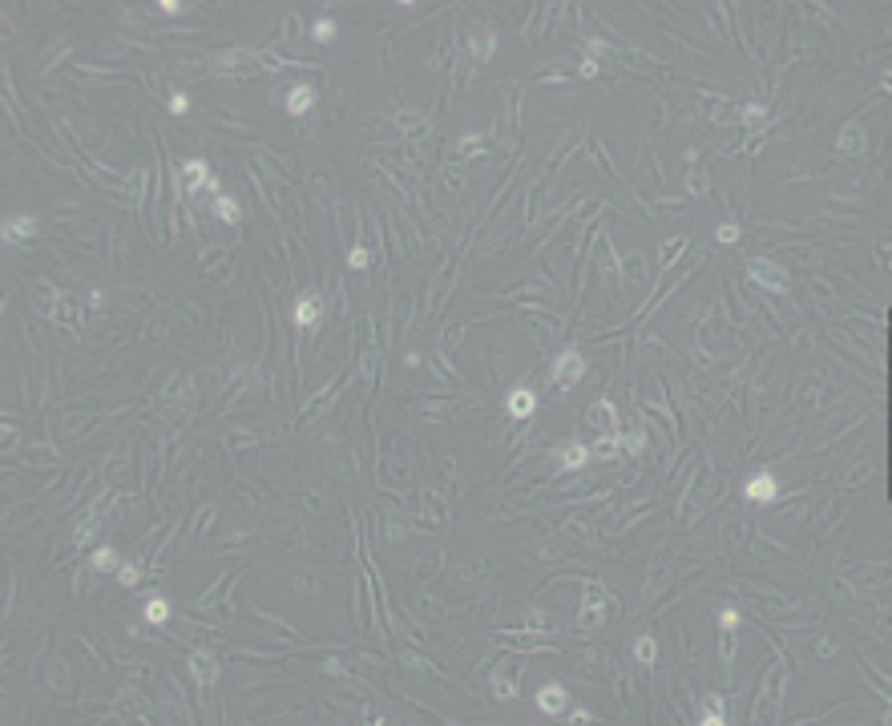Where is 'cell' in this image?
<instances>
[{
    "instance_id": "1",
    "label": "cell",
    "mask_w": 892,
    "mask_h": 726,
    "mask_svg": "<svg viewBox=\"0 0 892 726\" xmlns=\"http://www.w3.org/2000/svg\"><path fill=\"white\" fill-rule=\"evenodd\" d=\"M582 375H585V359L578 351H561L557 359H553V368H550V379L557 387H578Z\"/></svg>"
},
{
    "instance_id": "2",
    "label": "cell",
    "mask_w": 892,
    "mask_h": 726,
    "mask_svg": "<svg viewBox=\"0 0 892 726\" xmlns=\"http://www.w3.org/2000/svg\"><path fill=\"white\" fill-rule=\"evenodd\" d=\"M751 278H755V283H763V287H771L775 295H783V290H787V271H783V267H775V262H767V258H755V262H751Z\"/></svg>"
},
{
    "instance_id": "3",
    "label": "cell",
    "mask_w": 892,
    "mask_h": 726,
    "mask_svg": "<svg viewBox=\"0 0 892 726\" xmlns=\"http://www.w3.org/2000/svg\"><path fill=\"white\" fill-rule=\"evenodd\" d=\"M743 497L751 500V504H771V500L779 497V484H775V476H771V472H755V476L747 480Z\"/></svg>"
},
{
    "instance_id": "4",
    "label": "cell",
    "mask_w": 892,
    "mask_h": 726,
    "mask_svg": "<svg viewBox=\"0 0 892 726\" xmlns=\"http://www.w3.org/2000/svg\"><path fill=\"white\" fill-rule=\"evenodd\" d=\"M505 408H509V416H513V419H529L537 412V396L529 391V387H513V391H509V400H505Z\"/></svg>"
},
{
    "instance_id": "5",
    "label": "cell",
    "mask_w": 892,
    "mask_h": 726,
    "mask_svg": "<svg viewBox=\"0 0 892 726\" xmlns=\"http://www.w3.org/2000/svg\"><path fill=\"white\" fill-rule=\"evenodd\" d=\"M315 85H307V81H303V85H291V89H287V113H291V117H303V113L311 109V105H315Z\"/></svg>"
},
{
    "instance_id": "6",
    "label": "cell",
    "mask_w": 892,
    "mask_h": 726,
    "mask_svg": "<svg viewBox=\"0 0 892 726\" xmlns=\"http://www.w3.org/2000/svg\"><path fill=\"white\" fill-rule=\"evenodd\" d=\"M190 670H194L198 686H214V678H218V658L206 654V650H198V654H190Z\"/></svg>"
},
{
    "instance_id": "7",
    "label": "cell",
    "mask_w": 892,
    "mask_h": 726,
    "mask_svg": "<svg viewBox=\"0 0 892 726\" xmlns=\"http://www.w3.org/2000/svg\"><path fill=\"white\" fill-rule=\"evenodd\" d=\"M33 234H36V218H33V214H8V218H4V238H8V242L33 238Z\"/></svg>"
},
{
    "instance_id": "8",
    "label": "cell",
    "mask_w": 892,
    "mask_h": 726,
    "mask_svg": "<svg viewBox=\"0 0 892 726\" xmlns=\"http://www.w3.org/2000/svg\"><path fill=\"white\" fill-rule=\"evenodd\" d=\"M566 686H557V682H545L541 690H537V706L545 710V714H561L566 710Z\"/></svg>"
},
{
    "instance_id": "9",
    "label": "cell",
    "mask_w": 892,
    "mask_h": 726,
    "mask_svg": "<svg viewBox=\"0 0 892 726\" xmlns=\"http://www.w3.org/2000/svg\"><path fill=\"white\" fill-rule=\"evenodd\" d=\"M585 419H590V428H598V432H614L618 428V412L610 400H598L590 412H585Z\"/></svg>"
},
{
    "instance_id": "10",
    "label": "cell",
    "mask_w": 892,
    "mask_h": 726,
    "mask_svg": "<svg viewBox=\"0 0 892 726\" xmlns=\"http://www.w3.org/2000/svg\"><path fill=\"white\" fill-rule=\"evenodd\" d=\"M319 311H324V307H319V295L307 290V295L295 303V327H311V323H319Z\"/></svg>"
},
{
    "instance_id": "11",
    "label": "cell",
    "mask_w": 892,
    "mask_h": 726,
    "mask_svg": "<svg viewBox=\"0 0 892 726\" xmlns=\"http://www.w3.org/2000/svg\"><path fill=\"white\" fill-rule=\"evenodd\" d=\"M206 182H211V166H206L202 158H190L186 166H182V186H186V190H198V186H206Z\"/></svg>"
},
{
    "instance_id": "12",
    "label": "cell",
    "mask_w": 892,
    "mask_h": 726,
    "mask_svg": "<svg viewBox=\"0 0 892 726\" xmlns=\"http://www.w3.org/2000/svg\"><path fill=\"white\" fill-rule=\"evenodd\" d=\"M703 726H723L727 722V710H723V698L719 694H707L703 698V718H698Z\"/></svg>"
},
{
    "instance_id": "13",
    "label": "cell",
    "mask_w": 892,
    "mask_h": 726,
    "mask_svg": "<svg viewBox=\"0 0 892 726\" xmlns=\"http://www.w3.org/2000/svg\"><path fill=\"white\" fill-rule=\"evenodd\" d=\"M214 218H218V222H227V226H239V218H243V210H239V202H234V198H222V194H218V198H214Z\"/></svg>"
},
{
    "instance_id": "14",
    "label": "cell",
    "mask_w": 892,
    "mask_h": 726,
    "mask_svg": "<svg viewBox=\"0 0 892 726\" xmlns=\"http://www.w3.org/2000/svg\"><path fill=\"white\" fill-rule=\"evenodd\" d=\"M585 460H590V448L585 444H569L561 452V472H578V468H585Z\"/></svg>"
},
{
    "instance_id": "15",
    "label": "cell",
    "mask_w": 892,
    "mask_h": 726,
    "mask_svg": "<svg viewBox=\"0 0 892 726\" xmlns=\"http://www.w3.org/2000/svg\"><path fill=\"white\" fill-rule=\"evenodd\" d=\"M146 621L149 626H166L170 621V601L166 597H149L146 601Z\"/></svg>"
},
{
    "instance_id": "16",
    "label": "cell",
    "mask_w": 892,
    "mask_h": 726,
    "mask_svg": "<svg viewBox=\"0 0 892 726\" xmlns=\"http://www.w3.org/2000/svg\"><path fill=\"white\" fill-rule=\"evenodd\" d=\"M93 569H101V573H117V569H121V557H117V549L101 545L98 553H93Z\"/></svg>"
},
{
    "instance_id": "17",
    "label": "cell",
    "mask_w": 892,
    "mask_h": 726,
    "mask_svg": "<svg viewBox=\"0 0 892 726\" xmlns=\"http://www.w3.org/2000/svg\"><path fill=\"white\" fill-rule=\"evenodd\" d=\"M634 658L642 661V666H654V658H658V645H654V638H638V642H634Z\"/></svg>"
},
{
    "instance_id": "18",
    "label": "cell",
    "mask_w": 892,
    "mask_h": 726,
    "mask_svg": "<svg viewBox=\"0 0 892 726\" xmlns=\"http://www.w3.org/2000/svg\"><path fill=\"white\" fill-rule=\"evenodd\" d=\"M368 262H372L368 246H352V250H347V267H352V271H368Z\"/></svg>"
},
{
    "instance_id": "19",
    "label": "cell",
    "mask_w": 892,
    "mask_h": 726,
    "mask_svg": "<svg viewBox=\"0 0 892 726\" xmlns=\"http://www.w3.org/2000/svg\"><path fill=\"white\" fill-rule=\"evenodd\" d=\"M472 53H477L481 61H488V57H493V32H485V36L477 32V41H472Z\"/></svg>"
},
{
    "instance_id": "20",
    "label": "cell",
    "mask_w": 892,
    "mask_h": 726,
    "mask_svg": "<svg viewBox=\"0 0 892 726\" xmlns=\"http://www.w3.org/2000/svg\"><path fill=\"white\" fill-rule=\"evenodd\" d=\"M117 581L130 589V585H138V581H142V569H138V565H126V561H121V569H117Z\"/></svg>"
},
{
    "instance_id": "21",
    "label": "cell",
    "mask_w": 892,
    "mask_h": 726,
    "mask_svg": "<svg viewBox=\"0 0 892 726\" xmlns=\"http://www.w3.org/2000/svg\"><path fill=\"white\" fill-rule=\"evenodd\" d=\"M840 149H844V154H856V149H860V129H856V126H848V129H844Z\"/></svg>"
},
{
    "instance_id": "22",
    "label": "cell",
    "mask_w": 892,
    "mask_h": 726,
    "mask_svg": "<svg viewBox=\"0 0 892 726\" xmlns=\"http://www.w3.org/2000/svg\"><path fill=\"white\" fill-rule=\"evenodd\" d=\"M719 629H723V633H735V629H739V613L731 610H719Z\"/></svg>"
},
{
    "instance_id": "23",
    "label": "cell",
    "mask_w": 892,
    "mask_h": 726,
    "mask_svg": "<svg viewBox=\"0 0 892 726\" xmlns=\"http://www.w3.org/2000/svg\"><path fill=\"white\" fill-rule=\"evenodd\" d=\"M714 238L723 242V246H731V242H739V226L723 222V226H719V230H714Z\"/></svg>"
},
{
    "instance_id": "24",
    "label": "cell",
    "mask_w": 892,
    "mask_h": 726,
    "mask_svg": "<svg viewBox=\"0 0 892 726\" xmlns=\"http://www.w3.org/2000/svg\"><path fill=\"white\" fill-rule=\"evenodd\" d=\"M315 41H331V36H335V20H315Z\"/></svg>"
},
{
    "instance_id": "25",
    "label": "cell",
    "mask_w": 892,
    "mask_h": 726,
    "mask_svg": "<svg viewBox=\"0 0 892 726\" xmlns=\"http://www.w3.org/2000/svg\"><path fill=\"white\" fill-rule=\"evenodd\" d=\"M598 617H601V601H598V593H594L590 605H585V626H598Z\"/></svg>"
},
{
    "instance_id": "26",
    "label": "cell",
    "mask_w": 892,
    "mask_h": 726,
    "mask_svg": "<svg viewBox=\"0 0 892 726\" xmlns=\"http://www.w3.org/2000/svg\"><path fill=\"white\" fill-rule=\"evenodd\" d=\"M763 117H767V109H763V105H747V109H743V121H747V126H759Z\"/></svg>"
},
{
    "instance_id": "27",
    "label": "cell",
    "mask_w": 892,
    "mask_h": 726,
    "mask_svg": "<svg viewBox=\"0 0 892 726\" xmlns=\"http://www.w3.org/2000/svg\"><path fill=\"white\" fill-rule=\"evenodd\" d=\"M493 694H497V698H513V694H517V686H513V682H509L505 674H497V690H493Z\"/></svg>"
},
{
    "instance_id": "28",
    "label": "cell",
    "mask_w": 892,
    "mask_h": 726,
    "mask_svg": "<svg viewBox=\"0 0 892 726\" xmlns=\"http://www.w3.org/2000/svg\"><path fill=\"white\" fill-rule=\"evenodd\" d=\"M626 448H630L634 456H642V448H646V432H634V436H626Z\"/></svg>"
},
{
    "instance_id": "29",
    "label": "cell",
    "mask_w": 892,
    "mask_h": 726,
    "mask_svg": "<svg viewBox=\"0 0 892 726\" xmlns=\"http://www.w3.org/2000/svg\"><path fill=\"white\" fill-rule=\"evenodd\" d=\"M186 109H190V105H186V93H174V97H170V113H174V117H182Z\"/></svg>"
},
{
    "instance_id": "30",
    "label": "cell",
    "mask_w": 892,
    "mask_h": 726,
    "mask_svg": "<svg viewBox=\"0 0 892 726\" xmlns=\"http://www.w3.org/2000/svg\"><path fill=\"white\" fill-rule=\"evenodd\" d=\"M98 529V525H93V520H85L81 529H77V545H85V541H89V532Z\"/></svg>"
},
{
    "instance_id": "31",
    "label": "cell",
    "mask_w": 892,
    "mask_h": 726,
    "mask_svg": "<svg viewBox=\"0 0 892 726\" xmlns=\"http://www.w3.org/2000/svg\"><path fill=\"white\" fill-rule=\"evenodd\" d=\"M569 722H598V718H594L590 710H573V714H569Z\"/></svg>"
}]
</instances>
